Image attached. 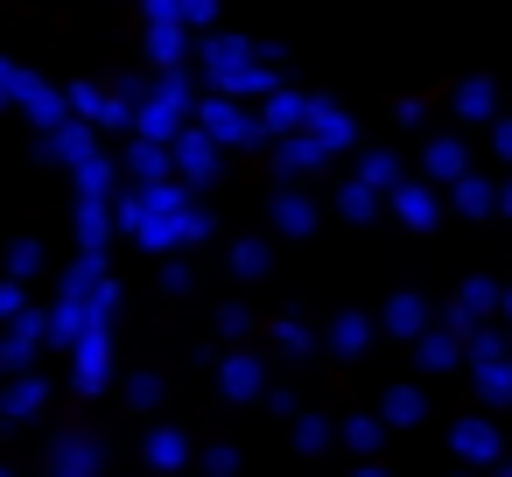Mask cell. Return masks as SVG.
I'll return each instance as SVG.
<instances>
[{
  "mask_svg": "<svg viewBox=\"0 0 512 477\" xmlns=\"http://www.w3.org/2000/svg\"><path fill=\"white\" fill-rule=\"evenodd\" d=\"M260 64V43L253 36H211L204 57H197V78H204V99H246V78Z\"/></svg>",
  "mask_w": 512,
  "mask_h": 477,
  "instance_id": "obj_1",
  "label": "cell"
},
{
  "mask_svg": "<svg viewBox=\"0 0 512 477\" xmlns=\"http://www.w3.org/2000/svg\"><path fill=\"white\" fill-rule=\"evenodd\" d=\"M190 127H197L218 155H225V148H274L267 127H260V113H253V106H232V99H197Z\"/></svg>",
  "mask_w": 512,
  "mask_h": 477,
  "instance_id": "obj_2",
  "label": "cell"
},
{
  "mask_svg": "<svg viewBox=\"0 0 512 477\" xmlns=\"http://www.w3.org/2000/svg\"><path fill=\"white\" fill-rule=\"evenodd\" d=\"M470 386H477V400L484 407H512V344H505V330H470Z\"/></svg>",
  "mask_w": 512,
  "mask_h": 477,
  "instance_id": "obj_3",
  "label": "cell"
},
{
  "mask_svg": "<svg viewBox=\"0 0 512 477\" xmlns=\"http://www.w3.org/2000/svg\"><path fill=\"white\" fill-rule=\"evenodd\" d=\"M463 351H470V323H463L456 309H442V316L414 337V365H421V372H456Z\"/></svg>",
  "mask_w": 512,
  "mask_h": 477,
  "instance_id": "obj_4",
  "label": "cell"
},
{
  "mask_svg": "<svg viewBox=\"0 0 512 477\" xmlns=\"http://www.w3.org/2000/svg\"><path fill=\"white\" fill-rule=\"evenodd\" d=\"M15 106L36 120V134H57V127L71 120L64 85H50V78H43V71H29V64H15Z\"/></svg>",
  "mask_w": 512,
  "mask_h": 477,
  "instance_id": "obj_5",
  "label": "cell"
},
{
  "mask_svg": "<svg viewBox=\"0 0 512 477\" xmlns=\"http://www.w3.org/2000/svg\"><path fill=\"white\" fill-rule=\"evenodd\" d=\"M43 477H106V442L92 428H64L43 456Z\"/></svg>",
  "mask_w": 512,
  "mask_h": 477,
  "instance_id": "obj_6",
  "label": "cell"
},
{
  "mask_svg": "<svg viewBox=\"0 0 512 477\" xmlns=\"http://www.w3.org/2000/svg\"><path fill=\"white\" fill-rule=\"evenodd\" d=\"M302 134H309V141H316V148H323L330 162H337L344 148H358V120H351V113H344V106H337L330 92H309V113H302Z\"/></svg>",
  "mask_w": 512,
  "mask_h": 477,
  "instance_id": "obj_7",
  "label": "cell"
},
{
  "mask_svg": "<svg viewBox=\"0 0 512 477\" xmlns=\"http://www.w3.org/2000/svg\"><path fill=\"white\" fill-rule=\"evenodd\" d=\"M169 162H176V183H183L190 197H204V190L218 183V148H211V141H204L197 127H183V134H176Z\"/></svg>",
  "mask_w": 512,
  "mask_h": 477,
  "instance_id": "obj_8",
  "label": "cell"
},
{
  "mask_svg": "<svg viewBox=\"0 0 512 477\" xmlns=\"http://www.w3.org/2000/svg\"><path fill=\"white\" fill-rule=\"evenodd\" d=\"M449 449H456V463L491 470V463L505 456V435H498V421H491V414H463V421L449 428Z\"/></svg>",
  "mask_w": 512,
  "mask_h": 477,
  "instance_id": "obj_9",
  "label": "cell"
},
{
  "mask_svg": "<svg viewBox=\"0 0 512 477\" xmlns=\"http://www.w3.org/2000/svg\"><path fill=\"white\" fill-rule=\"evenodd\" d=\"M106 379H113V330H85L71 344V386L78 393H106Z\"/></svg>",
  "mask_w": 512,
  "mask_h": 477,
  "instance_id": "obj_10",
  "label": "cell"
},
{
  "mask_svg": "<svg viewBox=\"0 0 512 477\" xmlns=\"http://www.w3.org/2000/svg\"><path fill=\"white\" fill-rule=\"evenodd\" d=\"M386 211H393L400 225H414V232H435V225H442V197H435V183H407V176H400V183L386 190Z\"/></svg>",
  "mask_w": 512,
  "mask_h": 477,
  "instance_id": "obj_11",
  "label": "cell"
},
{
  "mask_svg": "<svg viewBox=\"0 0 512 477\" xmlns=\"http://www.w3.org/2000/svg\"><path fill=\"white\" fill-rule=\"evenodd\" d=\"M267 225H274L281 239H309V232H316V197H309L302 183H281V190L267 197Z\"/></svg>",
  "mask_w": 512,
  "mask_h": 477,
  "instance_id": "obj_12",
  "label": "cell"
},
{
  "mask_svg": "<svg viewBox=\"0 0 512 477\" xmlns=\"http://www.w3.org/2000/svg\"><path fill=\"white\" fill-rule=\"evenodd\" d=\"M64 99H71V120H85L92 134H99V127H134V113H127L106 85H64Z\"/></svg>",
  "mask_w": 512,
  "mask_h": 477,
  "instance_id": "obj_13",
  "label": "cell"
},
{
  "mask_svg": "<svg viewBox=\"0 0 512 477\" xmlns=\"http://www.w3.org/2000/svg\"><path fill=\"white\" fill-rule=\"evenodd\" d=\"M43 316H50V309H29V316H15L8 330H0V372H29V365H36V351H43Z\"/></svg>",
  "mask_w": 512,
  "mask_h": 477,
  "instance_id": "obj_14",
  "label": "cell"
},
{
  "mask_svg": "<svg viewBox=\"0 0 512 477\" xmlns=\"http://www.w3.org/2000/svg\"><path fill=\"white\" fill-rule=\"evenodd\" d=\"M36 155H43V162H57V169H78L85 155H99V134H92L85 120H64L57 134H36Z\"/></svg>",
  "mask_w": 512,
  "mask_h": 477,
  "instance_id": "obj_15",
  "label": "cell"
},
{
  "mask_svg": "<svg viewBox=\"0 0 512 477\" xmlns=\"http://www.w3.org/2000/svg\"><path fill=\"white\" fill-rule=\"evenodd\" d=\"M428 323H435V316H428V302H421L414 288H393V295H386V309H379V330H386V337H400V344H414Z\"/></svg>",
  "mask_w": 512,
  "mask_h": 477,
  "instance_id": "obj_16",
  "label": "cell"
},
{
  "mask_svg": "<svg viewBox=\"0 0 512 477\" xmlns=\"http://www.w3.org/2000/svg\"><path fill=\"white\" fill-rule=\"evenodd\" d=\"M365 344H372V316L337 309V316L323 323V351H330V358H365Z\"/></svg>",
  "mask_w": 512,
  "mask_h": 477,
  "instance_id": "obj_17",
  "label": "cell"
},
{
  "mask_svg": "<svg viewBox=\"0 0 512 477\" xmlns=\"http://www.w3.org/2000/svg\"><path fill=\"white\" fill-rule=\"evenodd\" d=\"M218 393H225V400H260V393H267V365H260L253 351H232V358L218 365Z\"/></svg>",
  "mask_w": 512,
  "mask_h": 477,
  "instance_id": "obj_18",
  "label": "cell"
},
{
  "mask_svg": "<svg viewBox=\"0 0 512 477\" xmlns=\"http://www.w3.org/2000/svg\"><path fill=\"white\" fill-rule=\"evenodd\" d=\"M302 113H309V92L281 85V92L260 106V127H267V141H288V134H302Z\"/></svg>",
  "mask_w": 512,
  "mask_h": 477,
  "instance_id": "obj_19",
  "label": "cell"
},
{
  "mask_svg": "<svg viewBox=\"0 0 512 477\" xmlns=\"http://www.w3.org/2000/svg\"><path fill=\"white\" fill-rule=\"evenodd\" d=\"M155 183H176V162H169V148L134 141L127 148V190H155Z\"/></svg>",
  "mask_w": 512,
  "mask_h": 477,
  "instance_id": "obj_20",
  "label": "cell"
},
{
  "mask_svg": "<svg viewBox=\"0 0 512 477\" xmlns=\"http://www.w3.org/2000/svg\"><path fill=\"white\" fill-rule=\"evenodd\" d=\"M421 169H428V183H463V176H470V148H463L456 134H435V141L421 148Z\"/></svg>",
  "mask_w": 512,
  "mask_h": 477,
  "instance_id": "obj_21",
  "label": "cell"
},
{
  "mask_svg": "<svg viewBox=\"0 0 512 477\" xmlns=\"http://www.w3.org/2000/svg\"><path fill=\"white\" fill-rule=\"evenodd\" d=\"M43 400H50V379H43V372H22V379H8V386H0V421L15 428V421H29Z\"/></svg>",
  "mask_w": 512,
  "mask_h": 477,
  "instance_id": "obj_22",
  "label": "cell"
},
{
  "mask_svg": "<svg viewBox=\"0 0 512 477\" xmlns=\"http://www.w3.org/2000/svg\"><path fill=\"white\" fill-rule=\"evenodd\" d=\"M330 155L309 141V134H288V141H274V169H281V183H302L309 169H323Z\"/></svg>",
  "mask_w": 512,
  "mask_h": 477,
  "instance_id": "obj_23",
  "label": "cell"
},
{
  "mask_svg": "<svg viewBox=\"0 0 512 477\" xmlns=\"http://www.w3.org/2000/svg\"><path fill=\"white\" fill-rule=\"evenodd\" d=\"M71 176H78V204H106V197L120 190V169H113V155H106V148H99V155H85Z\"/></svg>",
  "mask_w": 512,
  "mask_h": 477,
  "instance_id": "obj_24",
  "label": "cell"
},
{
  "mask_svg": "<svg viewBox=\"0 0 512 477\" xmlns=\"http://www.w3.org/2000/svg\"><path fill=\"white\" fill-rule=\"evenodd\" d=\"M379 421H386V428H421V421H428V393H421V386H407V379H400V386H386Z\"/></svg>",
  "mask_w": 512,
  "mask_h": 477,
  "instance_id": "obj_25",
  "label": "cell"
},
{
  "mask_svg": "<svg viewBox=\"0 0 512 477\" xmlns=\"http://www.w3.org/2000/svg\"><path fill=\"white\" fill-rule=\"evenodd\" d=\"M141 456H148V470H162V477H176V470L190 463V435H183V428H148V442H141Z\"/></svg>",
  "mask_w": 512,
  "mask_h": 477,
  "instance_id": "obj_26",
  "label": "cell"
},
{
  "mask_svg": "<svg viewBox=\"0 0 512 477\" xmlns=\"http://www.w3.org/2000/svg\"><path fill=\"white\" fill-rule=\"evenodd\" d=\"M449 106H456V120H484V127H491V120H498V85H491V78H463V85L449 92Z\"/></svg>",
  "mask_w": 512,
  "mask_h": 477,
  "instance_id": "obj_27",
  "label": "cell"
},
{
  "mask_svg": "<svg viewBox=\"0 0 512 477\" xmlns=\"http://www.w3.org/2000/svg\"><path fill=\"white\" fill-rule=\"evenodd\" d=\"M449 309H456V316L477 330L484 316H498V281H491V274H470V281L456 288V302H449Z\"/></svg>",
  "mask_w": 512,
  "mask_h": 477,
  "instance_id": "obj_28",
  "label": "cell"
},
{
  "mask_svg": "<svg viewBox=\"0 0 512 477\" xmlns=\"http://www.w3.org/2000/svg\"><path fill=\"white\" fill-rule=\"evenodd\" d=\"M148 64H155V78L162 71H183V22H148Z\"/></svg>",
  "mask_w": 512,
  "mask_h": 477,
  "instance_id": "obj_29",
  "label": "cell"
},
{
  "mask_svg": "<svg viewBox=\"0 0 512 477\" xmlns=\"http://www.w3.org/2000/svg\"><path fill=\"white\" fill-rule=\"evenodd\" d=\"M449 197H456V211H463V218H491V211H498V183H491V176H477V169H470L463 183H449Z\"/></svg>",
  "mask_w": 512,
  "mask_h": 477,
  "instance_id": "obj_30",
  "label": "cell"
},
{
  "mask_svg": "<svg viewBox=\"0 0 512 477\" xmlns=\"http://www.w3.org/2000/svg\"><path fill=\"white\" fill-rule=\"evenodd\" d=\"M351 183H365L372 197H386V190L400 183V155H393V148H365V162H358V176H351Z\"/></svg>",
  "mask_w": 512,
  "mask_h": 477,
  "instance_id": "obj_31",
  "label": "cell"
},
{
  "mask_svg": "<svg viewBox=\"0 0 512 477\" xmlns=\"http://www.w3.org/2000/svg\"><path fill=\"white\" fill-rule=\"evenodd\" d=\"M106 232H113V197L106 204H78V253H106Z\"/></svg>",
  "mask_w": 512,
  "mask_h": 477,
  "instance_id": "obj_32",
  "label": "cell"
},
{
  "mask_svg": "<svg viewBox=\"0 0 512 477\" xmlns=\"http://www.w3.org/2000/svg\"><path fill=\"white\" fill-rule=\"evenodd\" d=\"M225 267H232L239 281H260V274L274 267V246H267V239H232V253H225Z\"/></svg>",
  "mask_w": 512,
  "mask_h": 477,
  "instance_id": "obj_33",
  "label": "cell"
},
{
  "mask_svg": "<svg viewBox=\"0 0 512 477\" xmlns=\"http://www.w3.org/2000/svg\"><path fill=\"white\" fill-rule=\"evenodd\" d=\"M337 442H351L358 456H379V442H386V421H379V414H351V421H337Z\"/></svg>",
  "mask_w": 512,
  "mask_h": 477,
  "instance_id": "obj_34",
  "label": "cell"
},
{
  "mask_svg": "<svg viewBox=\"0 0 512 477\" xmlns=\"http://www.w3.org/2000/svg\"><path fill=\"white\" fill-rule=\"evenodd\" d=\"M330 204H337V211H344V218H351V225H372V218H379V204H386V197H372V190H365V183H344V190H337V197H330Z\"/></svg>",
  "mask_w": 512,
  "mask_h": 477,
  "instance_id": "obj_35",
  "label": "cell"
},
{
  "mask_svg": "<svg viewBox=\"0 0 512 477\" xmlns=\"http://www.w3.org/2000/svg\"><path fill=\"white\" fill-rule=\"evenodd\" d=\"M337 442V421H323V414H295V449L302 456H323Z\"/></svg>",
  "mask_w": 512,
  "mask_h": 477,
  "instance_id": "obj_36",
  "label": "cell"
},
{
  "mask_svg": "<svg viewBox=\"0 0 512 477\" xmlns=\"http://www.w3.org/2000/svg\"><path fill=\"white\" fill-rule=\"evenodd\" d=\"M29 274H43V246L36 239H15L8 246V281H29Z\"/></svg>",
  "mask_w": 512,
  "mask_h": 477,
  "instance_id": "obj_37",
  "label": "cell"
},
{
  "mask_svg": "<svg viewBox=\"0 0 512 477\" xmlns=\"http://www.w3.org/2000/svg\"><path fill=\"white\" fill-rule=\"evenodd\" d=\"M211 323H218V337H225V344H239V337L253 330V309H246V302H225V309H218Z\"/></svg>",
  "mask_w": 512,
  "mask_h": 477,
  "instance_id": "obj_38",
  "label": "cell"
},
{
  "mask_svg": "<svg viewBox=\"0 0 512 477\" xmlns=\"http://www.w3.org/2000/svg\"><path fill=\"white\" fill-rule=\"evenodd\" d=\"M274 344L302 358V351H316V330H309V323H295V316H281V323H274Z\"/></svg>",
  "mask_w": 512,
  "mask_h": 477,
  "instance_id": "obj_39",
  "label": "cell"
},
{
  "mask_svg": "<svg viewBox=\"0 0 512 477\" xmlns=\"http://www.w3.org/2000/svg\"><path fill=\"white\" fill-rule=\"evenodd\" d=\"M155 400H162V372H134V379H127V407H141V414H148Z\"/></svg>",
  "mask_w": 512,
  "mask_h": 477,
  "instance_id": "obj_40",
  "label": "cell"
},
{
  "mask_svg": "<svg viewBox=\"0 0 512 477\" xmlns=\"http://www.w3.org/2000/svg\"><path fill=\"white\" fill-rule=\"evenodd\" d=\"M29 309H36V302H29V288H22V281H0V330H8L15 316H29Z\"/></svg>",
  "mask_w": 512,
  "mask_h": 477,
  "instance_id": "obj_41",
  "label": "cell"
},
{
  "mask_svg": "<svg viewBox=\"0 0 512 477\" xmlns=\"http://www.w3.org/2000/svg\"><path fill=\"white\" fill-rule=\"evenodd\" d=\"M190 288H197V274L183 260H162V295H190Z\"/></svg>",
  "mask_w": 512,
  "mask_h": 477,
  "instance_id": "obj_42",
  "label": "cell"
},
{
  "mask_svg": "<svg viewBox=\"0 0 512 477\" xmlns=\"http://www.w3.org/2000/svg\"><path fill=\"white\" fill-rule=\"evenodd\" d=\"M204 470H211V477H232V470H239V449H232V442H211V449H204Z\"/></svg>",
  "mask_w": 512,
  "mask_h": 477,
  "instance_id": "obj_43",
  "label": "cell"
},
{
  "mask_svg": "<svg viewBox=\"0 0 512 477\" xmlns=\"http://www.w3.org/2000/svg\"><path fill=\"white\" fill-rule=\"evenodd\" d=\"M183 8V29H211L218 22V0H176Z\"/></svg>",
  "mask_w": 512,
  "mask_h": 477,
  "instance_id": "obj_44",
  "label": "cell"
},
{
  "mask_svg": "<svg viewBox=\"0 0 512 477\" xmlns=\"http://www.w3.org/2000/svg\"><path fill=\"white\" fill-rule=\"evenodd\" d=\"M260 400H267V414H281V421H295V414H302V407H295V393H288V386H267V393H260Z\"/></svg>",
  "mask_w": 512,
  "mask_h": 477,
  "instance_id": "obj_45",
  "label": "cell"
},
{
  "mask_svg": "<svg viewBox=\"0 0 512 477\" xmlns=\"http://www.w3.org/2000/svg\"><path fill=\"white\" fill-rule=\"evenodd\" d=\"M491 155H498V162H512V113H498V120H491Z\"/></svg>",
  "mask_w": 512,
  "mask_h": 477,
  "instance_id": "obj_46",
  "label": "cell"
},
{
  "mask_svg": "<svg viewBox=\"0 0 512 477\" xmlns=\"http://www.w3.org/2000/svg\"><path fill=\"white\" fill-rule=\"evenodd\" d=\"M15 106V57H0V113Z\"/></svg>",
  "mask_w": 512,
  "mask_h": 477,
  "instance_id": "obj_47",
  "label": "cell"
},
{
  "mask_svg": "<svg viewBox=\"0 0 512 477\" xmlns=\"http://www.w3.org/2000/svg\"><path fill=\"white\" fill-rule=\"evenodd\" d=\"M498 323H505V337H512V288H498Z\"/></svg>",
  "mask_w": 512,
  "mask_h": 477,
  "instance_id": "obj_48",
  "label": "cell"
},
{
  "mask_svg": "<svg viewBox=\"0 0 512 477\" xmlns=\"http://www.w3.org/2000/svg\"><path fill=\"white\" fill-rule=\"evenodd\" d=\"M498 211H505V218H512V183H498Z\"/></svg>",
  "mask_w": 512,
  "mask_h": 477,
  "instance_id": "obj_49",
  "label": "cell"
},
{
  "mask_svg": "<svg viewBox=\"0 0 512 477\" xmlns=\"http://www.w3.org/2000/svg\"><path fill=\"white\" fill-rule=\"evenodd\" d=\"M351 477H386V470H379V463H358V470H351Z\"/></svg>",
  "mask_w": 512,
  "mask_h": 477,
  "instance_id": "obj_50",
  "label": "cell"
},
{
  "mask_svg": "<svg viewBox=\"0 0 512 477\" xmlns=\"http://www.w3.org/2000/svg\"><path fill=\"white\" fill-rule=\"evenodd\" d=\"M484 477H512V463H491V470H484Z\"/></svg>",
  "mask_w": 512,
  "mask_h": 477,
  "instance_id": "obj_51",
  "label": "cell"
},
{
  "mask_svg": "<svg viewBox=\"0 0 512 477\" xmlns=\"http://www.w3.org/2000/svg\"><path fill=\"white\" fill-rule=\"evenodd\" d=\"M0 477H8V470H0Z\"/></svg>",
  "mask_w": 512,
  "mask_h": 477,
  "instance_id": "obj_52",
  "label": "cell"
}]
</instances>
